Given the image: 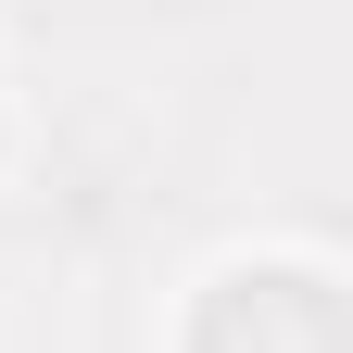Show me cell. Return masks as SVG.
<instances>
[{"mask_svg": "<svg viewBox=\"0 0 353 353\" xmlns=\"http://www.w3.org/2000/svg\"><path fill=\"white\" fill-rule=\"evenodd\" d=\"M190 353H341L328 265H240V278H214Z\"/></svg>", "mask_w": 353, "mask_h": 353, "instance_id": "6da1fadb", "label": "cell"}]
</instances>
